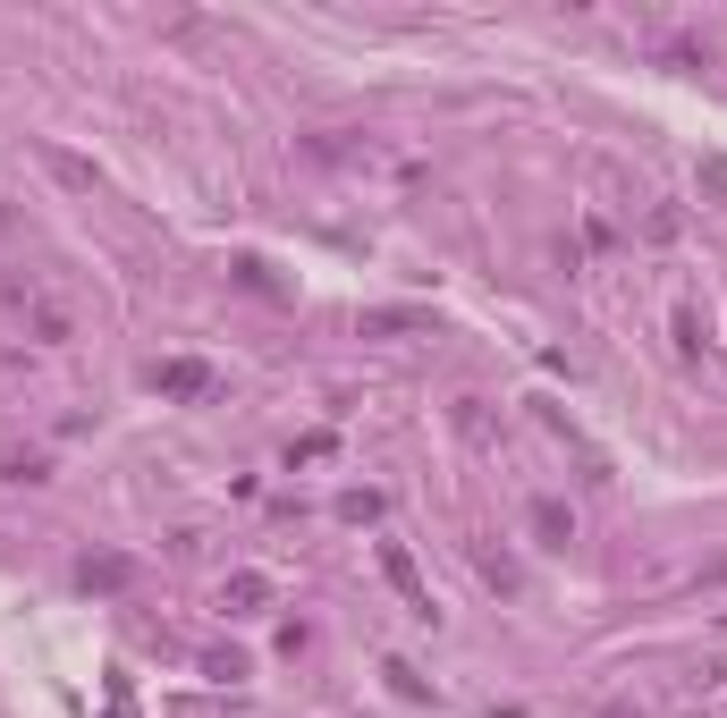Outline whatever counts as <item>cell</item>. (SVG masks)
<instances>
[{"label":"cell","instance_id":"obj_4","mask_svg":"<svg viewBox=\"0 0 727 718\" xmlns=\"http://www.w3.org/2000/svg\"><path fill=\"white\" fill-rule=\"evenodd\" d=\"M271 600H280V583H271L263 567H238L229 583H220V609H229V617H263Z\"/></svg>","mask_w":727,"mask_h":718},{"label":"cell","instance_id":"obj_8","mask_svg":"<svg viewBox=\"0 0 727 718\" xmlns=\"http://www.w3.org/2000/svg\"><path fill=\"white\" fill-rule=\"evenodd\" d=\"M0 474H9V482H43V456H34V448H0Z\"/></svg>","mask_w":727,"mask_h":718},{"label":"cell","instance_id":"obj_1","mask_svg":"<svg viewBox=\"0 0 727 718\" xmlns=\"http://www.w3.org/2000/svg\"><path fill=\"white\" fill-rule=\"evenodd\" d=\"M0 296H9V313L25 321V338H34V347H69V338H76V313L60 305L43 279H9Z\"/></svg>","mask_w":727,"mask_h":718},{"label":"cell","instance_id":"obj_3","mask_svg":"<svg viewBox=\"0 0 727 718\" xmlns=\"http://www.w3.org/2000/svg\"><path fill=\"white\" fill-rule=\"evenodd\" d=\"M381 574H389V592L407 600V617H423V625H432V592H423V574H414L407 541H381Z\"/></svg>","mask_w":727,"mask_h":718},{"label":"cell","instance_id":"obj_10","mask_svg":"<svg viewBox=\"0 0 727 718\" xmlns=\"http://www.w3.org/2000/svg\"><path fill=\"white\" fill-rule=\"evenodd\" d=\"M339 516H347V525H372V516H381V499H372V490H347Z\"/></svg>","mask_w":727,"mask_h":718},{"label":"cell","instance_id":"obj_7","mask_svg":"<svg viewBox=\"0 0 727 718\" xmlns=\"http://www.w3.org/2000/svg\"><path fill=\"white\" fill-rule=\"evenodd\" d=\"M677 229H685L677 203H652V212H643V237H652V245H677Z\"/></svg>","mask_w":727,"mask_h":718},{"label":"cell","instance_id":"obj_6","mask_svg":"<svg viewBox=\"0 0 727 718\" xmlns=\"http://www.w3.org/2000/svg\"><path fill=\"white\" fill-rule=\"evenodd\" d=\"M76 583H85V592H127V583H136V567H127V558H85V567H76Z\"/></svg>","mask_w":727,"mask_h":718},{"label":"cell","instance_id":"obj_2","mask_svg":"<svg viewBox=\"0 0 727 718\" xmlns=\"http://www.w3.org/2000/svg\"><path fill=\"white\" fill-rule=\"evenodd\" d=\"M525 532H534V550H567V541H576V507L558 499V490H541V499L525 507Z\"/></svg>","mask_w":727,"mask_h":718},{"label":"cell","instance_id":"obj_11","mask_svg":"<svg viewBox=\"0 0 727 718\" xmlns=\"http://www.w3.org/2000/svg\"><path fill=\"white\" fill-rule=\"evenodd\" d=\"M703 187H710V194H727V161H703Z\"/></svg>","mask_w":727,"mask_h":718},{"label":"cell","instance_id":"obj_5","mask_svg":"<svg viewBox=\"0 0 727 718\" xmlns=\"http://www.w3.org/2000/svg\"><path fill=\"white\" fill-rule=\"evenodd\" d=\"M152 389H161V398H212V363L203 356H161L152 363Z\"/></svg>","mask_w":727,"mask_h":718},{"label":"cell","instance_id":"obj_9","mask_svg":"<svg viewBox=\"0 0 727 718\" xmlns=\"http://www.w3.org/2000/svg\"><path fill=\"white\" fill-rule=\"evenodd\" d=\"M474 567H483V583H499V592H516V567L499 550H474Z\"/></svg>","mask_w":727,"mask_h":718}]
</instances>
